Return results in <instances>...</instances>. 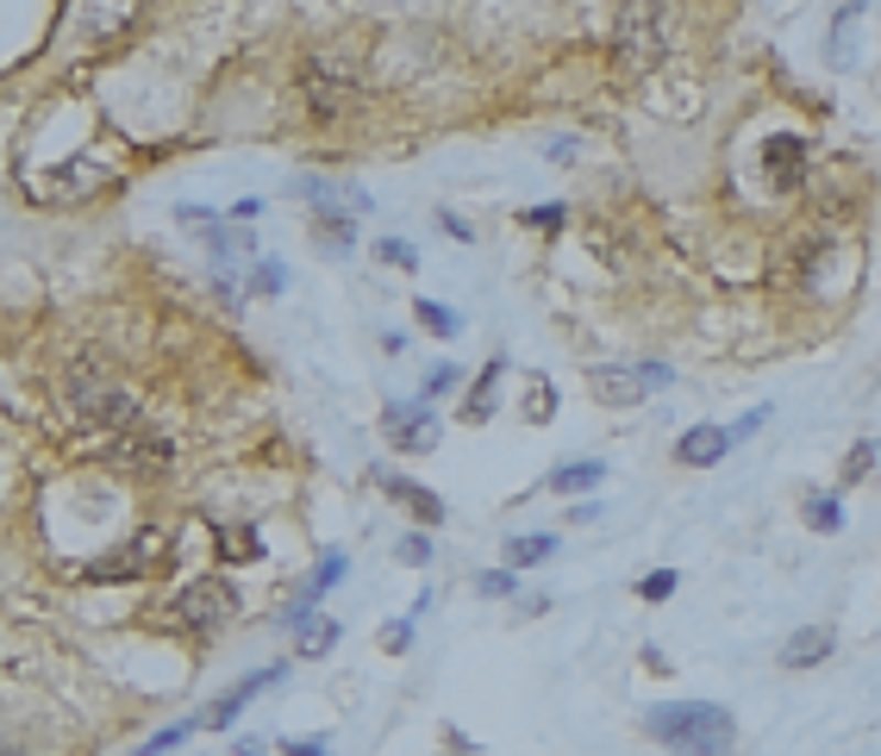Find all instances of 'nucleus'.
<instances>
[{
    "label": "nucleus",
    "mask_w": 881,
    "mask_h": 756,
    "mask_svg": "<svg viewBox=\"0 0 881 756\" xmlns=\"http://www.w3.org/2000/svg\"><path fill=\"white\" fill-rule=\"evenodd\" d=\"M525 419H551V388H544V382H537V394L525 401Z\"/></svg>",
    "instance_id": "obj_34"
},
{
    "label": "nucleus",
    "mask_w": 881,
    "mask_h": 756,
    "mask_svg": "<svg viewBox=\"0 0 881 756\" xmlns=\"http://www.w3.org/2000/svg\"><path fill=\"white\" fill-rule=\"evenodd\" d=\"M301 95H307V107L319 119H338L350 100H357V76L338 69V63H326V57H313L307 69H301Z\"/></svg>",
    "instance_id": "obj_4"
},
{
    "label": "nucleus",
    "mask_w": 881,
    "mask_h": 756,
    "mask_svg": "<svg viewBox=\"0 0 881 756\" xmlns=\"http://www.w3.org/2000/svg\"><path fill=\"white\" fill-rule=\"evenodd\" d=\"M500 357L488 369H481V382H476V394H469V407H463V419H488V413H494V382H500Z\"/></svg>",
    "instance_id": "obj_17"
},
{
    "label": "nucleus",
    "mask_w": 881,
    "mask_h": 756,
    "mask_svg": "<svg viewBox=\"0 0 881 756\" xmlns=\"http://www.w3.org/2000/svg\"><path fill=\"white\" fill-rule=\"evenodd\" d=\"M838 650V638L825 632V625H806V632H794V638L782 644V669H813V662H825Z\"/></svg>",
    "instance_id": "obj_12"
},
{
    "label": "nucleus",
    "mask_w": 881,
    "mask_h": 756,
    "mask_svg": "<svg viewBox=\"0 0 881 756\" xmlns=\"http://www.w3.org/2000/svg\"><path fill=\"white\" fill-rule=\"evenodd\" d=\"M282 750L287 756H326V744H319V737H287Z\"/></svg>",
    "instance_id": "obj_35"
},
{
    "label": "nucleus",
    "mask_w": 881,
    "mask_h": 756,
    "mask_svg": "<svg viewBox=\"0 0 881 756\" xmlns=\"http://www.w3.org/2000/svg\"><path fill=\"white\" fill-rule=\"evenodd\" d=\"M401 562L425 569V562H432V538H401Z\"/></svg>",
    "instance_id": "obj_32"
},
{
    "label": "nucleus",
    "mask_w": 881,
    "mask_h": 756,
    "mask_svg": "<svg viewBox=\"0 0 881 756\" xmlns=\"http://www.w3.org/2000/svg\"><path fill=\"white\" fill-rule=\"evenodd\" d=\"M763 169L775 188H801L806 182V138L801 132H775L763 144Z\"/></svg>",
    "instance_id": "obj_8"
},
{
    "label": "nucleus",
    "mask_w": 881,
    "mask_h": 756,
    "mask_svg": "<svg viewBox=\"0 0 881 756\" xmlns=\"http://www.w3.org/2000/svg\"><path fill=\"white\" fill-rule=\"evenodd\" d=\"M675 369L670 363H638V369H595V394L600 401H613V407H632L644 401L651 388H670Z\"/></svg>",
    "instance_id": "obj_5"
},
{
    "label": "nucleus",
    "mask_w": 881,
    "mask_h": 756,
    "mask_svg": "<svg viewBox=\"0 0 881 756\" xmlns=\"http://www.w3.org/2000/svg\"><path fill=\"white\" fill-rule=\"evenodd\" d=\"M388 445H394V450H432V445H438V419H432L425 407L394 413V419H388Z\"/></svg>",
    "instance_id": "obj_11"
},
{
    "label": "nucleus",
    "mask_w": 881,
    "mask_h": 756,
    "mask_svg": "<svg viewBox=\"0 0 881 756\" xmlns=\"http://www.w3.org/2000/svg\"><path fill=\"white\" fill-rule=\"evenodd\" d=\"M476 588H481V594H488V601H500V594H513L519 582H513V569H488V576H481Z\"/></svg>",
    "instance_id": "obj_25"
},
{
    "label": "nucleus",
    "mask_w": 881,
    "mask_h": 756,
    "mask_svg": "<svg viewBox=\"0 0 881 756\" xmlns=\"http://www.w3.org/2000/svg\"><path fill=\"white\" fill-rule=\"evenodd\" d=\"M551 557H556V532H525V538L507 544V569H537Z\"/></svg>",
    "instance_id": "obj_15"
},
{
    "label": "nucleus",
    "mask_w": 881,
    "mask_h": 756,
    "mask_svg": "<svg viewBox=\"0 0 881 756\" xmlns=\"http://www.w3.org/2000/svg\"><path fill=\"white\" fill-rule=\"evenodd\" d=\"M231 613H238V594H231L226 576H200V582L175 588V601L156 613L163 625H175V632H213V625H226Z\"/></svg>",
    "instance_id": "obj_2"
},
{
    "label": "nucleus",
    "mask_w": 881,
    "mask_h": 756,
    "mask_svg": "<svg viewBox=\"0 0 881 756\" xmlns=\"http://www.w3.org/2000/svg\"><path fill=\"white\" fill-rule=\"evenodd\" d=\"M376 251H382V263H401V270H413V263H420V251H413V244H401V238H382Z\"/></svg>",
    "instance_id": "obj_27"
},
{
    "label": "nucleus",
    "mask_w": 881,
    "mask_h": 756,
    "mask_svg": "<svg viewBox=\"0 0 881 756\" xmlns=\"http://www.w3.org/2000/svg\"><path fill=\"white\" fill-rule=\"evenodd\" d=\"M250 294H282V263H257L250 270Z\"/></svg>",
    "instance_id": "obj_24"
},
{
    "label": "nucleus",
    "mask_w": 881,
    "mask_h": 756,
    "mask_svg": "<svg viewBox=\"0 0 881 756\" xmlns=\"http://www.w3.org/2000/svg\"><path fill=\"white\" fill-rule=\"evenodd\" d=\"M107 457H113L119 469H156L170 463V438L163 431H144V426H126L107 438Z\"/></svg>",
    "instance_id": "obj_6"
},
{
    "label": "nucleus",
    "mask_w": 881,
    "mask_h": 756,
    "mask_svg": "<svg viewBox=\"0 0 881 756\" xmlns=\"http://www.w3.org/2000/svg\"><path fill=\"white\" fill-rule=\"evenodd\" d=\"M806 525H813V532H838V525H844V506L831 501V494H813V501H806Z\"/></svg>",
    "instance_id": "obj_20"
},
{
    "label": "nucleus",
    "mask_w": 881,
    "mask_h": 756,
    "mask_svg": "<svg viewBox=\"0 0 881 756\" xmlns=\"http://www.w3.org/2000/svg\"><path fill=\"white\" fill-rule=\"evenodd\" d=\"M331 644H338V625L331 620H301V650L307 657H326Z\"/></svg>",
    "instance_id": "obj_18"
},
{
    "label": "nucleus",
    "mask_w": 881,
    "mask_h": 756,
    "mask_svg": "<svg viewBox=\"0 0 881 756\" xmlns=\"http://www.w3.org/2000/svg\"><path fill=\"white\" fill-rule=\"evenodd\" d=\"M651 32H663V13H656V7H626V13H619V51H626V57L656 51L663 39H651Z\"/></svg>",
    "instance_id": "obj_10"
},
{
    "label": "nucleus",
    "mask_w": 881,
    "mask_h": 756,
    "mask_svg": "<svg viewBox=\"0 0 881 756\" xmlns=\"http://www.w3.org/2000/svg\"><path fill=\"white\" fill-rule=\"evenodd\" d=\"M275 676H282L275 662H269V669H257V676H244V681H238V688H231L226 700H213V706H207V725H213V732H219V725H231V719H238V706H244V700L257 694V688H269Z\"/></svg>",
    "instance_id": "obj_13"
},
{
    "label": "nucleus",
    "mask_w": 881,
    "mask_h": 756,
    "mask_svg": "<svg viewBox=\"0 0 881 756\" xmlns=\"http://www.w3.org/2000/svg\"><path fill=\"white\" fill-rule=\"evenodd\" d=\"M644 732L675 756H731L738 750V725H731L726 706H707V700H663L644 713Z\"/></svg>",
    "instance_id": "obj_1"
},
{
    "label": "nucleus",
    "mask_w": 881,
    "mask_h": 756,
    "mask_svg": "<svg viewBox=\"0 0 881 756\" xmlns=\"http://www.w3.org/2000/svg\"><path fill=\"white\" fill-rule=\"evenodd\" d=\"M869 463H875V445H857L850 457H844V482H857V475H869Z\"/></svg>",
    "instance_id": "obj_29"
},
{
    "label": "nucleus",
    "mask_w": 881,
    "mask_h": 756,
    "mask_svg": "<svg viewBox=\"0 0 881 756\" xmlns=\"http://www.w3.org/2000/svg\"><path fill=\"white\" fill-rule=\"evenodd\" d=\"M0 756H25V744H13V737H0Z\"/></svg>",
    "instance_id": "obj_37"
},
{
    "label": "nucleus",
    "mask_w": 881,
    "mask_h": 756,
    "mask_svg": "<svg viewBox=\"0 0 881 756\" xmlns=\"http://www.w3.org/2000/svg\"><path fill=\"white\" fill-rule=\"evenodd\" d=\"M69 407H76L81 419L107 426V438L132 426V394L119 388V382H100V375H76V382H69Z\"/></svg>",
    "instance_id": "obj_3"
},
{
    "label": "nucleus",
    "mask_w": 881,
    "mask_h": 756,
    "mask_svg": "<svg viewBox=\"0 0 881 756\" xmlns=\"http://www.w3.org/2000/svg\"><path fill=\"white\" fill-rule=\"evenodd\" d=\"M763 419H769V407H750L744 419H738V426H726V438H731V445H738V438H750V431L763 426Z\"/></svg>",
    "instance_id": "obj_33"
},
{
    "label": "nucleus",
    "mask_w": 881,
    "mask_h": 756,
    "mask_svg": "<svg viewBox=\"0 0 881 756\" xmlns=\"http://www.w3.org/2000/svg\"><path fill=\"white\" fill-rule=\"evenodd\" d=\"M438 226H444V232H450V238H469V226H463V219L450 213V207H444V213H438Z\"/></svg>",
    "instance_id": "obj_36"
},
{
    "label": "nucleus",
    "mask_w": 881,
    "mask_h": 756,
    "mask_svg": "<svg viewBox=\"0 0 881 756\" xmlns=\"http://www.w3.org/2000/svg\"><path fill=\"white\" fill-rule=\"evenodd\" d=\"M731 450V438H726V426H694L682 445H675V463H688V469H713L719 457Z\"/></svg>",
    "instance_id": "obj_9"
},
{
    "label": "nucleus",
    "mask_w": 881,
    "mask_h": 756,
    "mask_svg": "<svg viewBox=\"0 0 881 756\" xmlns=\"http://www.w3.org/2000/svg\"><path fill=\"white\" fill-rule=\"evenodd\" d=\"M406 644H413V625H406V620H388V625H382V650H406Z\"/></svg>",
    "instance_id": "obj_30"
},
{
    "label": "nucleus",
    "mask_w": 881,
    "mask_h": 756,
    "mask_svg": "<svg viewBox=\"0 0 881 756\" xmlns=\"http://www.w3.org/2000/svg\"><path fill=\"white\" fill-rule=\"evenodd\" d=\"M857 13H862V7H838V13H831V63H838V69L850 63V44H844V39H850Z\"/></svg>",
    "instance_id": "obj_19"
},
{
    "label": "nucleus",
    "mask_w": 881,
    "mask_h": 756,
    "mask_svg": "<svg viewBox=\"0 0 881 756\" xmlns=\"http://www.w3.org/2000/svg\"><path fill=\"white\" fill-rule=\"evenodd\" d=\"M450 388H457V369L450 363H438L432 375H425V401H432V394H450Z\"/></svg>",
    "instance_id": "obj_31"
},
{
    "label": "nucleus",
    "mask_w": 881,
    "mask_h": 756,
    "mask_svg": "<svg viewBox=\"0 0 881 756\" xmlns=\"http://www.w3.org/2000/svg\"><path fill=\"white\" fill-rule=\"evenodd\" d=\"M163 550H170V544H163V532H138V538L126 544L119 557H100V562H95V576H107V582L144 576V569H156V562H163Z\"/></svg>",
    "instance_id": "obj_7"
},
{
    "label": "nucleus",
    "mask_w": 881,
    "mask_h": 756,
    "mask_svg": "<svg viewBox=\"0 0 881 756\" xmlns=\"http://www.w3.org/2000/svg\"><path fill=\"white\" fill-rule=\"evenodd\" d=\"M595 482H607V463H595V457H588V463H563L551 475L556 494H581V487H595Z\"/></svg>",
    "instance_id": "obj_16"
},
{
    "label": "nucleus",
    "mask_w": 881,
    "mask_h": 756,
    "mask_svg": "<svg viewBox=\"0 0 881 756\" xmlns=\"http://www.w3.org/2000/svg\"><path fill=\"white\" fill-rule=\"evenodd\" d=\"M182 737H188V725H170V732H156V737H151V744H144L138 756H170L175 744H182Z\"/></svg>",
    "instance_id": "obj_28"
},
{
    "label": "nucleus",
    "mask_w": 881,
    "mask_h": 756,
    "mask_svg": "<svg viewBox=\"0 0 881 756\" xmlns=\"http://www.w3.org/2000/svg\"><path fill=\"white\" fill-rule=\"evenodd\" d=\"M388 494H394V501L406 506V513H413V519H425V525H438L444 519V501L438 494H432V487H420V482H406V475H388Z\"/></svg>",
    "instance_id": "obj_14"
},
{
    "label": "nucleus",
    "mask_w": 881,
    "mask_h": 756,
    "mask_svg": "<svg viewBox=\"0 0 881 756\" xmlns=\"http://www.w3.org/2000/svg\"><path fill=\"white\" fill-rule=\"evenodd\" d=\"M525 226H537V232H563V207H525Z\"/></svg>",
    "instance_id": "obj_26"
},
{
    "label": "nucleus",
    "mask_w": 881,
    "mask_h": 756,
    "mask_svg": "<svg viewBox=\"0 0 881 756\" xmlns=\"http://www.w3.org/2000/svg\"><path fill=\"white\" fill-rule=\"evenodd\" d=\"M219 557H226V562H250V557H263V538H257V532H226Z\"/></svg>",
    "instance_id": "obj_22"
},
{
    "label": "nucleus",
    "mask_w": 881,
    "mask_h": 756,
    "mask_svg": "<svg viewBox=\"0 0 881 756\" xmlns=\"http://www.w3.org/2000/svg\"><path fill=\"white\" fill-rule=\"evenodd\" d=\"M638 594H644V601H670V594H675V569H656V576H644V582H638Z\"/></svg>",
    "instance_id": "obj_23"
},
{
    "label": "nucleus",
    "mask_w": 881,
    "mask_h": 756,
    "mask_svg": "<svg viewBox=\"0 0 881 756\" xmlns=\"http://www.w3.org/2000/svg\"><path fill=\"white\" fill-rule=\"evenodd\" d=\"M420 326L432 331V338H457V313L438 307V300H420Z\"/></svg>",
    "instance_id": "obj_21"
}]
</instances>
